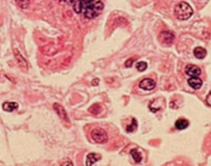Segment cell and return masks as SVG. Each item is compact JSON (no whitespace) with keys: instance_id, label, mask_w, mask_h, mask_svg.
I'll return each mask as SVG.
<instances>
[{"instance_id":"ffe728a7","label":"cell","mask_w":211,"mask_h":166,"mask_svg":"<svg viewBox=\"0 0 211 166\" xmlns=\"http://www.w3.org/2000/svg\"><path fill=\"white\" fill-rule=\"evenodd\" d=\"M134 63V60L132 59H129L127 60V61L125 63V66L127 67H130L132 66Z\"/></svg>"},{"instance_id":"7402d4cb","label":"cell","mask_w":211,"mask_h":166,"mask_svg":"<svg viewBox=\"0 0 211 166\" xmlns=\"http://www.w3.org/2000/svg\"><path fill=\"white\" fill-rule=\"evenodd\" d=\"M206 102H207L208 105L211 106V90L210 91V92L209 93V94H208V95L206 98Z\"/></svg>"},{"instance_id":"277c9868","label":"cell","mask_w":211,"mask_h":166,"mask_svg":"<svg viewBox=\"0 0 211 166\" xmlns=\"http://www.w3.org/2000/svg\"><path fill=\"white\" fill-rule=\"evenodd\" d=\"M156 85V82L154 80L149 78H146L143 79L140 82L139 87L142 90L150 91L155 88Z\"/></svg>"},{"instance_id":"7a4b0ae2","label":"cell","mask_w":211,"mask_h":166,"mask_svg":"<svg viewBox=\"0 0 211 166\" xmlns=\"http://www.w3.org/2000/svg\"><path fill=\"white\" fill-rule=\"evenodd\" d=\"M193 14V10L192 7L188 3L185 1L178 3L174 9V14L176 17L181 21H185L190 19Z\"/></svg>"},{"instance_id":"5bb4252c","label":"cell","mask_w":211,"mask_h":166,"mask_svg":"<svg viewBox=\"0 0 211 166\" xmlns=\"http://www.w3.org/2000/svg\"><path fill=\"white\" fill-rule=\"evenodd\" d=\"M130 154L132 155L134 161L137 163H140L141 161L142 157H141V153L138 151V150L137 149H132L130 151Z\"/></svg>"},{"instance_id":"5b68a950","label":"cell","mask_w":211,"mask_h":166,"mask_svg":"<svg viewBox=\"0 0 211 166\" xmlns=\"http://www.w3.org/2000/svg\"><path fill=\"white\" fill-rule=\"evenodd\" d=\"M185 72L191 77H198L201 74V69L197 66L193 64H188L185 67Z\"/></svg>"},{"instance_id":"603a6c76","label":"cell","mask_w":211,"mask_h":166,"mask_svg":"<svg viewBox=\"0 0 211 166\" xmlns=\"http://www.w3.org/2000/svg\"><path fill=\"white\" fill-rule=\"evenodd\" d=\"M61 1L64 2H66V4H69V5H70V4H73V2H74L73 0H61Z\"/></svg>"},{"instance_id":"8992f818","label":"cell","mask_w":211,"mask_h":166,"mask_svg":"<svg viewBox=\"0 0 211 166\" xmlns=\"http://www.w3.org/2000/svg\"><path fill=\"white\" fill-rule=\"evenodd\" d=\"M159 38L160 40L164 43L171 45L173 43L175 39V35L171 32L164 31L160 33Z\"/></svg>"},{"instance_id":"9a60e30c","label":"cell","mask_w":211,"mask_h":166,"mask_svg":"<svg viewBox=\"0 0 211 166\" xmlns=\"http://www.w3.org/2000/svg\"><path fill=\"white\" fill-rule=\"evenodd\" d=\"M138 126V123L137 121L136 120V119L133 118L132 120V122L130 125H129L127 128H126V131L129 133L130 132H133L134 131H135Z\"/></svg>"},{"instance_id":"ba28073f","label":"cell","mask_w":211,"mask_h":166,"mask_svg":"<svg viewBox=\"0 0 211 166\" xmlns=\"http://www.w3.org/2000/svg\"><path fill=\"white\" fill-rule=\"evenodd\" d=\"M188 85L193 89L195 90H198L203 85V81L202 80L198 77H191L188 80Z\"/></svg>"},{"instance_id":"d6986e66","label":"cell","mask_w":211,"mask_h":166,"mask_svg":"<svg viewBox=\"0 0 211 166\" xmlns=\"http://www.w3.org/2000/svg\"><path fill=\"white\" fill-rule=\"evenodd\" d=\"M148 67V64L146 62L141 61L136 64V68L139 72H143L146 70Z\"/></svg>"},{"instance_id":"8fae6325","label":"cell","mask_w":211,"mask_h":166,"mask_svg":"<svg viewBox=\"0 0 211 166\" xmlns=\"http://www.w3.org/2000/svg\"><path fill=\"white\" fill-rule=\"evenodd\" d=\"M18 107V104L15 102H6L2 104V109L7 112H12Z\"/></svg>"},{"instance_id":"52a82bcc","label":"cell","mask_w":211,"mask_h":166,"mask_svg":"<svg viewBox=\"0 0 211 166\" xmlns=\"http://www.w3.org/2000/svg\"><path fill=\"white\" fill-rule=\"evenodd\" d=\"M53 108L61 119H62L63 120H64L66 122H70L69 117L67 115V112L65 111L64 108L62 106H61L60 104H59L58 103H55L53 105Z\"/></svg>"},{"instance_id":"9c48e42d","label":"cell","mask_w":211,"mask_h":166,"mask_svg":"<svg viewBox=\"0 0 211 166\" xmlns=\"http://www.w3.org/2000/svg\"><path fill=\"white\" fill-rule=\"evenodd\" d=\"M101 159V157L95 153H90L87 156L86 165L87 166H92L94 163H96Z\"/></svg>"},{"instance_id":"ac0fdd59","label":"cell","mask_w":211,"mask_h":166,"mask_svg":"<svg viewBox=\"0 0 211 166\" xmlns=\"http://www.w3.org/2000/svg\"><path fill=\"white\" fill-rule=\"evenodd\" d=\"M16 3L22 9H27L30 4V0H14Z\"/></svg>"},{"instance_id":"30bf717a","label":"cell","mask_w":211,"mask_h":166,"mask_svg":"<svg viewBox=\"0 0 211 166\" xmlns=\"http://www.w3.org/2000/svg\"><path fill=\"white\" fill-rule=\"evenodd\" d=\"M193 53H194L195 56L198 59H203L207 55V51L206 49H204V48L200 47V46L195 48L193 51Z\"/></svg>"},{"instance_id":"2e32d148","label":"cell","mask_w":211,"mask_h":166,"mask_svg":"<svg viewBox=\"0 0 211 166\" xmlns=\"http://www.w3.org/2000/svg\"><path fill=\"white\" fill-rule=\"evenodd\" d=\"M101 106L99 104H95L92 105L88 109V111L91 114H95V115H97V114H100L101 112Z\"/></svg>"},{"instance_id":"7c38bea8","label":"cell","mask_w":211,"mask_h":166,"mask_svg":"<svg viewBox=\"0 0 211 166\" xmlns=\"http://www.w3.org/2000/svg\"><path fill=\"white\" fill-rule=\"evenodd\" d=\"M175 126L176 129L182 130L186 129L189 126V122L184 119H180L176 122Z\"/></svg>"},{"instance_id":"4fadbf2b","label":"cell","mask_w":211,"mask_h":166,"mask_svg":"<svg viewBox=\"0 0 211 166\" xmlns=\"http://www.w3.org/2000/svg\"><path fill=\"white\" fill-rule=\"evenodd\" d=\"M15 55H16V58L17 59L18 64L20 65V66L23 67L24 68L27 67V64L26 61L25 60V59L22 56V55L17 50L16 51Z\"/></svg>"},{"instance_id":"3957f363","label":"cell","mask_w":211,"mask_h":166,"mask_svg":"<svg viewBox=\"0 0 211 166\" xmlns=\"http://www.w3.org/2000/svg\"><path fill=\"white\" fill-rule=\"evenodd\" d=\"M91 138L97 143L104 144L107 142L108 136L105 130L103 129H95L91 133Z\"/></svg>"},{"instance_id":"44dd1931","label":"cell","mask_w":211,"mask_h":166,"mask_svg":"<svg viewBox=\"0 0 211 166\" xmlns=\"http://www.w3.org/2000/svg\"><path fill=\"white\" fill-rule=\"evenodd\" d=\"M82 2V7L84 5H87V4H90L93 2V1L95 0H81Z\"/></svg>"},{"instance_id":"6da1fadb","label":"cell","mask_w":211,"mask_h":166,"mask_svg":"<svg viewBox=\"0 0 211 166\" xmlns=\"http://www.w3.org/2000/svg\"><path fill=\"white\" fill-rule=\"evenodd\" d=\"M104 9V4L100 0L95 3H91L87 5H84L82 7V11L85 17L89 19H93L98 17L103 9Z\"/></svg>"},{"instance_id":"e0dca14e","label":"cell","mask_w":211,"mask_h":166,"mask_svg":"<svg viewBox=\"0 0 211 166\" xmlns=\"http://www.w3.org/2000/svg\"><path fill=\"white\" fill-rule=\"evenodd\" d=\"M73 8L76 13H80L82 11V2L81 0H77L73 2Z\"/></svg>"}]
</instances>
